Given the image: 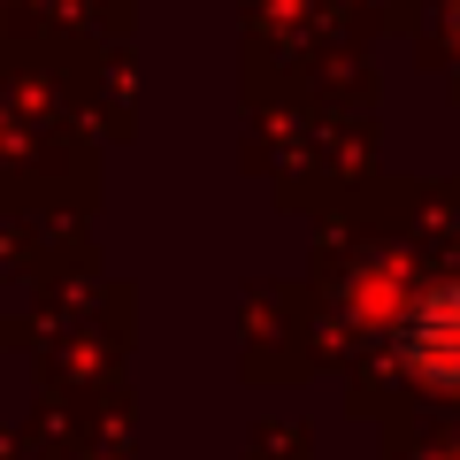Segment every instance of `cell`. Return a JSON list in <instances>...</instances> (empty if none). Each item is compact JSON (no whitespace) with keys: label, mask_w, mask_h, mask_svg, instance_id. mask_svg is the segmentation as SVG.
Listing matches in <instances>:
<instances>
[{"label":"cell","mask_w":460,"mask_h":460,"mask_svg":"<svg viewBox=\"0 0 460 460\" xmlns=\"http://www.w3.org/2000/svg\"><path fill=\"white\" fill-rule=\"evenodd\" d=\"M453 460H460V453H453Z\"/></svg>","instance_id":"3"},{"label":"cell","mask_w":460,"mask_h":460,"mask_svg":"<svg viewBox=\"0 0 460 460\" xmlns=\"http://www.w3.org/2000/svg\"><path fill=\"white\" fill-rule=\"evenodd\" d=\"M399 368L429 392H460V277L429 284L399 314Z\"/></svg>","instance_id":"1"},{"label":"cell","mask_w":460,"mask_h":460,"mask_svg":"<svg viewBox=\"0 0 460 460\" xmlns=\"http://www.w3.org/2000/svg\"><path fill=\"white\" fill-rule=\"evenodd\" d=\"M453 39H460V0H453Z\"/></svg>","instance_id":"2"}]
</instances>
